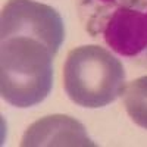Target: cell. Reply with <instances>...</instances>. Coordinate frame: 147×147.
<instances>
[{
    "instance_id": "6da1fadb",
    "label": "cell",
    "mask_w": 147,
    "mask_h": 147,
    "mask_svg": "<svg viewBox=\"0 0 147 147\" xmlns=\"http://www.w3.org/2000/svg\"><path fill=\"white\" fill-rule=\"evenodd\" d=\"M65 40L59 12L34 0H9L0 18V93L16 107L41 103L53 88V59Z\"/></svg>"
},
{
    "instance_id": "7a4b0ae2",
    "label": "cell",
    "mask_w": 147,
    "mask_h": 147,
    "mask_svg": "<svg viewBox=\"0 0 147 147\" xmlns=\"http://www.w3.org/2000/svg\"><path fill=\"white\" fill-rule=\"evenodd\" d=\"M77 7L93 38L147 68V0H77Z\"/></svg>"
},
{
    "instance_id": "3957f363",
    "label": "cell",
    "mask_w": 147,
    "mask_h": 147,
    "mask_svg": "<svg viewBox=\"0 0 147 147\" xmlns=\"http://www.w3.org/2000/svg\"><path fill=\"white\" fill-rule=\"evenodd\" d=\"M125 78L122 62L102 46H80L66 56L63 87L78 106L99 109L110 105L124 93Z\"/></svg>"
},
{
    "instance_id": "277c9868",
    "label": "cell",
    "mask_w": 147,
    "mask_h": 147,
    "mask_svg": "<svg viewBox=\"0 0 147 147\" xmlns=\"http://www.w3.org/2000/svg\"><path fill=\"white\" fill-rule=\"evenodd\" d=\"M22 147H94L80 121L68 115H49L31 124L21 141Z\"/></svg>"
},
{
    "instance_id": "5b68a950",
    "label": "cell",
    "mask_w": 147,
    "mask_h": 147,
    "mask_svg": "<svg viewBox=\"0 0 147 147\" xmlns=\"http://www.w3.org/2000/svg\"><path fill=\"white\" fill-rule=\"evenodd\" d=\"M122 99L129 118L137 125L147 129V75L125 85Z\"/></svg>"
}]
</instances>
